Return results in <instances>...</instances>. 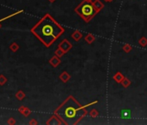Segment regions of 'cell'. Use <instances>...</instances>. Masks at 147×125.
Segmentation results:
<instances>
[{"mask_svg":"<svg viewBox=\"0 0 147 125\" xmlns=\"http://www.w3.org/2000/svg\"><path fill=\"white\" fill-rule=\"evenodd\" d=\"M10 49H11L13 52H16L17 50L19 49V46L17 45V43H13V44H11V46H10Z\"/></svg>","mask_w":147,"mask_h":125,"instance_id":"ba28073f","label":"cell"},{"mask_svg":"<svg viewBox=\"0 0 147 125\" xmlns=\"http://www.w3.org/2000/svg\"><path fill=\"white\" fill-rule=\"evenodd\" d=\"M94 6L96 7V9H98L99 11L102 8V7H103V4H102L100 2H99V0H96V1L94 3Z\"/></svg>","mask_w":147,"mask_h":125,"instance_id":"9c48e42d","label":"cell"},{"mask_svg":"<svg viewBox=\"0 0 147 125\" xmlns=\"http://www.w3.org/2000/svg\"><path fill=\"white\" fill-rule=\"evenodd\" d=\"M74 11L86 22H89L99 11L96 9L94 3L90 0H83L74 9Z\"/></svg>","mask_w":147,"mask_h":125,"instance_id":"3957f363","label":"cell"},{"mask_svg":"<svg viewBox=\"0 0 147 125\" xmlns=\"http://www.w3.org/2000/svg\"><path fill=\"white\" fill-rule=\"evenodd\" d=\"M0 22H1V21H0ZM0 28H1V24H0Z\"/></svg>","mask_w":147,"mask_h":125,"instance_id":"5bb4252c","label":"cell"},{"mask_svg":"<svg viewBox=\"0 0 147 125\" xmlns=\"http://www.w3.org/2000/svg\"><path fill=\"white\" fill-rule=\"evenodd\" d=\"M24 96H25V95H24V93L22 91H19L18 92H17L16 94V97L17 99H18L19 101H21V100H23L24 98Z\"/></svg>","mask_w":147,"mask_h":125,"instance_id":"52a82bcc","label":"cell"},{"mask_svg":"<svg viewBox=\"0 0 147 125\" xmlns=\"http://www.w3.org/2000/svg\"><path fill=\"white\" fill-rule=\"evenodd\" d=\"M55 114L63 124L74 125L87 116L88 111L73 96H70L56 109Z\"/></svg>","mask_w":147,"mask_h":125,"instance_id":"7a4b0ae2","label":"cell"},{"mask_svg":"<svg viewBox=\"0 0 147 125\" xmlns=\"http://www.w3.org/2000/svg\"><path fill=\"white\" fill-rule=\"evenodd\" d=\"M8 124H15V121L13 118H10L8 121Z\"/></svg>","mask_w":147,"mask_h":125,"instance_id":"4fadbf2b","label":"cell"},{"mask_svg":"<svg viewBox=\"0 0 147 125\" xmlns=\"http://www.w3.org/2000/svg\"><path fill=\"white\" fill-rule=\"evenodd\" d=\"M49 63H50V64H51L52 66L56 67V66H57L60 64V60L58 58V57L56 56V57H53L50 60H49Z\"/></svg>","mask_w":147,"mask_h":125,"instance_id":"5b68a950","label":"cell"},{"mask_svg":"<svg viewBox=\"0 0 147 125\" xmlns=\"http://www.w3.org/2000/svg\"><path fill=\"white\" fill-rule=\"evenodd\" d=\"M58 47H59V48H61L62 51L66 53V52H68L69 50L72 48V45H71V44L68 41V40L65 39V40H63V41H61V43H60Z\"/></svg>","mask_w":147,"mask_h":125,"instance_id":"277c9868","label":"cell"},{"mask_svg":"<svg viewBox=\"0 0 147 125\" xmlns=\"http://www.w3.org/2000/svg\"><path fill=\"white\" fill-rule=\"evenodd\" d=\"M72 37H73V38H74V40H79L82 37V35L80 33V32L75 31L73 35H72Z\"/></svg>","mask_w":147,"mask_h":125,"instance_id":"30bf717a","label":"cell"},{"mask_svg":"<svg viewBox=\"0 0 147 125\" xmlns=\"http://www.w3.org/2000/svg\"><path fill=\"white\" fill-rule=\"evenodd\" d=\"M31 32L46 47L51 46L64 32V28L49 14H46L32 27Z\"/></svg>","mask_w":147,"mask_h":125,"instance_id":"6da1fadb","label":"cell"},{"mask_svg":"<svg viewBox=\"0 0 147 125\" xmlns=\"http://www.w3.org/2000/svg\"><path fill=\"white\" fill-rule=\"evenodd\" d=\"M90 1H92V0H90Z\"/></svg>","mask_w":147,"mask_h":125,"instance_id":"9a60e30c","label":"cell"},{"mask_svg":"<svg viewBox=\"0 0 147 125\" xmlns=\"http://www.w3.org/2000/svg\"><path fill=\"white\" fill-rule=\"evenodd\" d=\"M7 82V78L4 75H0V85H4Z\"/></svg>","mask_w":147,"mask_h":125,"instance_id":"8fae6325","label":"cell"},{"mask_svg":"<svg viewBox=\"0 0 147 125\" xmlns=\"http://www.w3.org/2000/svg\"><path fill=\"white\" fill-rule=\"evenodd\" d=\"M64 53H65V52L62 51V50H61V48H59V47H58V50H57V51H56V56L58 57H61Z\"/></svg>","mask_w":147,"mask_h":125,"instance_id":"7c38bea8","label":"cell"},{"mask_svg":"<svg viewBox=\"0 0 147 125\" xmlns=\"http://www.w3.org/2000/svg\"><path fill=\"white\" fill-rule=\"evenodd\" d=\"M19 111L21 112V113L23 114V115H24V116H29V113H30V110L27 109L26 107H24V106H23V107H21V108L19 109Z\"/></svg>","mask_w":147,"mask_h":125,"instance_id":"8992f818","label":"cell"}]
</instances>
